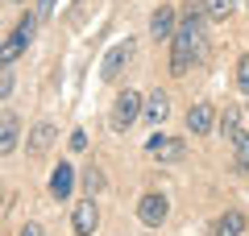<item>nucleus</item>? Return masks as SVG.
<instances>
[{"mask_svg": "<svg viewBox=\"0 0 249 236\" xmlns=\"http://www.w3.org/2000/svg\"><path fill=\"white\" fill-rule=\"evenodd\" d=\"M137 216H142V224L158 228L162 219L170 216V203H166V195H142V203H137Z\"/></svg>", "mask_w": 249, "mask_h": 236, "instance_id": "obj_5", "label": "nucleus"}, {"mask_svg": "<svg viewBox=\"0 0 249 236\" xmlns=\"http://www.w3.org/2000/svg\"><path fill=\"white\" fill-rule=\"evenodd\" d=\"M241 232H245V216L241 211H224L212 224V236H241Z\"/></svg>", "mask_w": 249, "mask_h": 236, "instance_id": "obj_13", "label": "nucleus"}, {"mask_svg": "<svg viewBox=\"0 0 249 236\" xmlns=\"http://www.w3.org/2000/svg\"><path fill=\"white\" fill-rule=\"evenodd\" d=\"M34 34H37V17H21L17 25H13V37L4 42V50H0V58H4V67H9V62L17 58V54L25 50L29 42H34Z\"/></svg>", "mask_w": 249, "mask_h": 236, "instance_id": "obj_3", "label": "nucleus"}, {"mask_svg": "<svg viewBox=\"0 0 249 236\" xmlns=\"http://www.w3.org/2000/svg\"><path fill=\"white\" fill-rule=\"evenodd\" d=\"M129 58H133V42H121V46H112V50H108V58L100 62V79H108V83H112V79L124 70V62H129Z\"/></svg>", "mask_w": 249, "mask_h": 236, "instance_id": "obj_6", "label": "nucleus"}, {"mask_svg": "<svg viewBox=\"0 0 249 236\" xmlns=\"http://www.w3.org/2000/svg\"><path fill=\"white\" fill-rule=\"evenodd\" d=\"M212 120H216L212 104H196L191 112H187V133H208V129H212Z\"/></svg>", "mask_w": 249, "mask_h": 236, "instance_id": "obj_11", "label": "nucleus"}, {"mask_svg": "<svg viewBox=\"0 0 249 236\" xmlns=\"http://www.w3.org/2000/svg\"><path fill=\"white\" fill-rule=\"evenodd\" d=\"M237 83H241V87L249 91V54H245V58L237 62Z\"/></svg>", "mask_w": 249, "mask_h": 236, "instance_id": "obj_19", "label": "nucleus"}, {"mask_svg": "<svg viewBox=\"0 0 249 236\" xmlns=\"http://www.w3.org/2000/svg\"><path fill=\"white\" fill-rule=\"evenodd\" d=\"M199 21H183L175 29V50H170V70L175 75H187V67L199 58Z\"/></svg>", "mask_w": 249, "mask_h": 236, "instance_id": "obj_1", "label": "nucleus"}, {"mask_svg": "<svg viewBox=\"0 0 249 236\" xmlns=\"http://www.w3.org/2000/svg\"><path fill=\"white\" fill-rule=\"evenodd\" d=\"M150 34L158 37V42H166V37H175V9H158L150 17Z\"/></svg>", "mask_w": 249, "mask_h": 236, "instance_id": "obj_12", "label": "nucleus"}, {"mask_svg": "<svg viewBox=\"0 0 249 236\" xmlns=\"http://www.w3.org/2000/svg\"><path fill=\"white\" fill-rule=\"evenodd\" d=\"M96 224H100V211H96V199H83L79 207H75V216H71V228H75V236H91L96 232Z\"/></svg>", "mask_w": 249, "mask_h": 236, "instance_id": "obj_7", "label": "nucleus"}, {"mask_svg": "<svg viewBox=\"0 0 249 236\" xmlns=\"http://www.w3.org/2000/svg\"><path fill=\"white\" fill-rule=\"evenodd\" d=\"M145 149H150L158 162H183V153H187V145L178 137H162V133H154V137L145 141Z\"/></svg>", "mask_w": 249, "mask_h": 236, "instance_id": "obj_4", "label": "nucleus"}, {"mask_svg": "<svg viewBox=\"0 0 249 236\" xmlns=\"http://www.w3.org/2000/svg\"><path fill=\"white\" fill-rule=\"evenodd\" d=\"M83 186H88V195H96V191H100L104 183H100V174H96V170H88V178H83Z\"/></svg>", "mask_w": 249, "mask_h": 236, "instance_id": "obj_21", "label": "nucleus"}, {"mask_svg": "<svg viewBox=\"0 0 249 236\" xmlns=\"http://www.w3.org/2000/svg\"><path fill=\"white\" fill-rule=\"evenodd\" d=\"M0 96H4V100L13 96V67H4V79H0Z\"/></svg>", "mask_w": 249, "mask_h": 236, "instance_id": "obj_20", "label": "nucleus"}, {"mask_svg": "<svg viewBox=\"0 0 249 236\" xmlns=\"http://www.w3.org/2000/svg\"><path fill=\"white\" fill-rule=\"evenodd\" d=\"M224 133H229V137H237V133H241V112H237V108H224Z\"/></svg>", "mask_w": 249, "mask_h": 236, "instance_id": "obj_17", "label": "nucleus"}, {"mask_svg": "<svg viewBox=\"0 0 249 236\" xmlns=\"http://www.w3.org/2000/svg\"><path fill=\"white\" fill-rule=\"evenodd\" d=\"M71 149L79 153V149H88V133H71Z\"/></svg>", "mask_w": 249, "mask_h": 236, "instance_id": "obj_23", "label": "nucleus"}, {"mask_svg": "<svg viewBox=\"0 0 249 236\" xmlns=\"http://www.w3.org/2000/svg\"><path fill=\"white\" fill-rule=\"evenodd\" d=\"M9 4H21V0H9Z\"/></svg>", "mask_w": 249, "mask_h": 236, "instance_id": "obj_25", "label": "nucleus"}, {"mask_svg": "<svg viewBox=\"0 0 249 236\" xmlns=\"http://www.w3.org/2000/svg\"><path fill=\"white\" fill-rule=\"evenodd\" d=\"M232 13V0H208V17H216V21H224Z\"/></svg>", "mask_w": 249, "mask_h": 236, "instance_id": "obj_18", "label": "nucleus"}, {"mask_svg": "<svg viewBox=\"0 0 249 236\" xmlns=\"http://www.w3.org/2000/svg\"><path fill=\"white\" fill-rule=\"evenodd\" d=\"M54 137H58V129H54L50 120H42V124H37L34 133H29V157H42L46 149L54 145Z\"/></svg>", "mask_w": 249, "mask_h": 236, "instance_id": "obj_9", "label": "nucleus"}, {"mask_svg": "<svg viewBox=\"0 0 249 236\" xmlns=\"http://www.w3.org/2000/svg\"><path fill=\"white\" fill-rule=\"evenodd\" d=\"M71 186H75V166L58 162V170L50 174V195L54 199H71Z\"/></svg>", "mask_w": 249, "mask_h": 236, "instance_id": "obj_8", "label": "nucleus"}, {"mask_svg": "<svg viewBox=\"0 0 249 236\" xmlns=\"http://www.w3.org/2000/svg\"><path fill=\"white\" fill-rule=\"evenodd\" d=\"M142 116H145V120L154 124V129H158V124H162V120L170 116V100L162 96V91H154V96H145V108H142Z\"/></svg>", "mask_w": 249, "mask_h": 236, "instance_id": "obj_10", "label": "nucleus"}, {"mask_svg": "<svg viewBox=\"0 0 249 236\" xmlns=\"http://www.w3.org/2000/svg\"><path fill=\"white\" fill-rule=\"evenodd\" d=\"M54 4H58V0H37V21H42V17H50V13H54Z\"/></svg>", "mask_w": 249, "mask_h": 236, "instance_id": "obj_22", "label": "nucleus"}, {"mask_svg": "<svg viewBox=\"0 0 249 236\" xmlns=\"http://www.w3.org/2000/svg\"><path fill=\"white\" fill-rule=\"evenodd\" d=\"M232 141H237V170L249 174V133H237Z\"/></svg>", "mask_w": 249, "mask_h": 236, "instance_id": "obj_16", "label": "nucleus"}, {"mask_svg": "<svg viewBox=\"0 0 249 236\" xmlns=\"http://www.w3.org/2000/svg\"><path fill=\"white\" fill-rule=\"evenodd\" d=\"M142 108H145V100L124 87L121 96H116V104H112V129H129V124L142 116Z\"/></svg>", "mask_w": 249, "mask_h": 236, "instance_id": "obj_2", "label": "nucleus"}, {"mask_svg": "<svg viewBox=\"0 0 249 236\" xmlns=\"http://www.w3.org/2000/svg\"><path fill=\"white\" fill-rule=\"evenodd\" d=\"M17 133H21V120L13 112H4V124H0V149H4V153L17 149Z\"/></svg>", "mask_w": 249, "mask_h": 236, "instance_id": "obj_14", "label": "nucleus"}, {"mask_svg": "<svg viewBox=\"0 0 249 236\" xmlns=\"http://www.w3.org/2000/svg\"><path fill=\"white\" fill-rule=\"evenodd\" d=\"M208 17V0H183V21H199L204 25Z\"/></svg>", "mask_w": 249, "mask_h": 236, "instance_id": "obj_15", "label": "nucleus"}, {"mask_svg": "<svg viewBox=\"0 0 249 236\" xmlns=\"http://www.w3.org/2000/svg\"><path fill=\"white\" fill-rule=\"evenodd\" d=\"M17 236H46V232H42V224H25Z\"/></svg>", "mask_w": 249, "mask_h": 236, "instance_id": "obj_24", "label": "nucleus"}]
</instances>
